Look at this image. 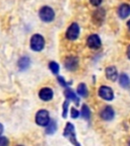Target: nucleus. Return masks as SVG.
<instances>
[{
	"mask_svg": "<svg viewBox=\"0 0 130 146\" xmlns=\"http://www.w3.org/2000/svg\"><path fill=\"white\" fill-rule=\"evenodd\" d=\"M118 14L121 18L127 17L130 14V6L128 4H122L118 9Z\"/></svg>",
	"mask_w": 130,
	"mask_h": 146,
	"instance_id": "13",
	"label": "nucleus"
},
{
	"mask_svg": "<svg viewBox=\"0 0 130 146\" xmlns=\"http://www.w3.org/2000/svg\"><path fill=\"white\" fill-rule=\"evenodd\" d=\"M49 67H50V70L52 71L54 74H57L59 72V65H58L56 62H51L49 64Z\"/></svg>",
	"mask_w": 130,
	"mask_h": 146,
	"instance_id": "20",
	"label": "nucleus"
},
{
	"mask_svg": "<svg viewBox=\"0 0 130 146\" xmlns=\"http://www.w3.org/2000/svg\"><path fill=\"white\" fill-rule=\"evenodd\" d=\"M39 15H40V18H41L43 21H45V23H50L55 17V13H54V11H53V9L49 6L42 7L39 12Z\"/></svg>",
	"mask_w": 130,
	"mask_h": 146,
	"instance_id": "1",
	"label": "nucleus"
},
{
	"mask_svg": "<svg viewBox=\"0 0 130 146\" xmlns=\"http://www.w3.org/2000/svg\"><path fill=\"white\" fill-rule=\"evenodd\" d=\"M18 65H19V68H21V70H25V69H27V67H29V65H30V59L27 57L21 58L19 61H18Z\"/></svg>",
	"mask_w": 130,
	"mask_h": 146,
	"instance_id": "16",
	"label": "nucleus"
},
{
	"mask_svg": "<svg viewBox=\"0 0 130 146\" xmlns=\"http://www.w3.org/2000/svg\"><path fill=\"white\" fill-rule=\"evenodd\" d=\"M46 132L48 133V134H53V133L56 131V128H57V126H56V123H55V121H49V123L46 125Z\"/></svg>",
	"mask_w": 130,
	"mask_h": 146,
	"instance_id": "17",
	"label": "nucleus"
},
{
	"mask_svg": "<svg viewBox=\"0 0 130 146\" xmlns=\"http://www.w3.org/2000/svg\"><path fill=\"white\" fill-rule=\"evenodd\" d=\"M89 1H91V3L94 6H99L102 3V0H89Z\"/></svg>",
	"mask_w": 130,
	"mask_h": 146,
	"instance_id": "24",
	"label": "nucleus"
},
{
	"mask_svg": "<svg viewBox=\"0 0 130 146\" xmlns=\"http://www.w3.org/2000/svg\"><path fill=\"white\" fill-rule=\"evenodd\" d=\"M64 136L66 137V138H68L73 144L78 145L77 141L75 140V132H74V127H73L72 124L70 123L66 124V127L64 129Z\"/></svg>",
	"mask_w": 130,
	"mask_h": 146,
	"instance_id": "5",
	"label": "nucleus"
},
{
	"mask_svg": "<svg viewBox=\"0 0 130 146\" xmlns=\"http://www.w3.org/2000/svg\"><path fill=\"white\" fill-rule=\"evenodd\" d=\"M8 144V140L5 137H0V146H4Z\"/></svg>",
	"mask_w": 130,
	"mask_h": 146,
	"instance_id": "22",
	"label": "nucleus"
},
{
	"mask_svg": "<svg viewBox=\"0 0 130 146\" xmlns=\"http://www.w3.org/2000/svg\"><path fill=\"white\" fill-rule=\"evenodd\" d=\"M127 56H128V58L130 59V45L128 46V49H127Z\"/></svg>",
	"mask_w": 130,
	"mask_h": 146,
	"instance_id": "26",
	"label": "nucleus"
},
{
	"mask_svg": "<svg viewBox=\"0 0 130 146\" xmlns=\"http://www.w3.org/2000/svg\"><path fill=\"white\" fill-rule=\"evenodd\" d=\"M127 25H128V27H129V29H130V19H129V21H128Z\"/></svg>",
	"mask_w": 130,
	"mask_h": 146,
	"instance_id": "28",
	"label": "nucleus"
},
{
	"mask_svg": "<svg viewBox=\"0 0 130 146\" xmlns=\"http://www.w3.org/2000/svg\"><path fill=\"white\" fill-rule=\"evenodd\" d=\"M81 115L82 117L85 119H87V120H89V118H91V111H89V107H87V105H83L81 108Z\"/></svg>",
	"mask_w": 130,
	"mask_h": 146,
	"instance_id": "19",
	"label": "nucleus"
},
{
	"mask_svg": "<svg viewBox=\"0 0 130 146\" xmlns=\"http://www.w3.org/2000/svg\"><path fill=\"white\" fill-rule=\"evenodd\" d=\"M106 76H107L108 79L112 80V81H116L117 78H118V72H117L116 68L114 66L108 67L106 69Z\"/></svg>",
	"mask_w": 130,
	"mask_h": 146,
	"instance_id": "11",
	"label": "nucleus"
},
{
	"mask_svg": "<svg viewBox=\"0 0 130 146\" xmlns=\"http://www.w3.org/2000/svg\"><path fill=\"white\" fill-rule=\"evenodd\" d=\"M45 46V41L41 35H34L31 39V48L34 51H41Z\"/></svg>",
	"mask_w": 130,
	"mask_h": 146,
	"instance_id": "2",
	"label": "nucleus"
},
{
	"mask_svg": "<svg viewBox=\"0 0 130 146\" xmlns=\"http://www.w3.org/2000/svg\"><path fill=\"white\" fill-rule=\"evenodd\" d=\"M87 46L91 49H98L101 47V40L98 35H91L87 39Z\"/></svg>",
	"mask_w": 130,
	"mask_h": 146,
	"instance_id": "7",
	"label": "nucleus"
},
{
	"mask_svg": "<svg viewBox=\"0 0 130 146\" xmlns=\"http://www.w3.org/2000/svg\"><path fill=\"white\" fill-rule=\"evenodd\" d=\"M63 108H64V110H63V117L64 118H66V114H67V108H68V102H65V103L63 104Z\"/></svg>",
	"mask_w": 130,
	"mask_h": 146,
	"instance_id": "23",
	"label": "nucleus"
},
{
	"mask_svg": "<svg viewBox=\"0 0 130 146\" xmlns=\"http://www.w3.org/2000/svg\"><path fill=\"white\" fill-rule=\"evenodd\" d=\"M64 94H65V96H66L67 98H69V100H73V102H74L75 104H78V103H79V100L77 98L76 94H74V92H73V91L71 90V89H66Z\"/></svg>",
	"mask_w": 130,
	"mask_h": 146,
	"instance_id": "15",
	"label": "nucleus"
},
{
	"mask_svg": "<svg viewBox=\"0 0 130 146\" xmlns=\"http://www.w3.org/2000/svg\"><path fill=\"white\" fill-rule=\"evenodd\" d=\"M104 17H105V11H104L103 9H98L96 11L94 12L93 14V19L96 23L100 25L102 21H103Z\"/></svg>",
	"mask_w": 130,
	"mask_h": 146,
	"instance_id": "12",
	"label": "nucleus"
},
{
	"mask_svg": "<svg viewBox=\"0 0 130 146\" xmlns=\"http://www.w3.org/2000/svg\"><path fill=\"white\" fill-rule=\"evenodd\" d=\"M119 83L122 87L124 88H127V87L130 86V79L126 74H121L120 78H119Z\"/></svg>",
	"mask_w": 130,
	"mask_h": 146,
	"instance_id": "14",
	"label": "nucleus"
},
{
	"mask_svg": "<svg viewBox=\"0 0 130 146\" xmlns=\"http://www.w3.org/2000/svg\"><path fill=\"white\" fill-rule=\"evenodd\" d=\"M99 96L106 100H112L114 98L113 90L108 86H101L99 89Z\"/></svg>",
	"mask_w": 130,
	"mask_h": 146,
	"instance_id": "6",
	"label": "nucleus"
},
{
	"mask_svg": "<svg viewBox=\"0 0 130 146\" xmlns=\"http://www.w3.org/2000/svg\"><path fill=\"white\" fill-rule=\"evenodd\" d=\"M50 121L49 113L45 110H40L36 115V123L40 126H46Z\"/></svg>",
	"mask_w": 130,
	"mask_h": 146,
	"instance_id": "3",
	"label": "nucleus"
},
{
	"mask_svg": "<svg viewBox=\"0 0 130 146\" xmlns=\"http://www.w3.org/2000/svg\"><path fill=\"white\" fill-rule=\"evenodd\" d=\"M78 66V60L76 57H68L66 60H65V67H66L68 70H75Z\"/></svg>",
	"mask_w": 130,
	"mask_h": 146,
	"instance_id": "10",
	"label": "nucleus"
},
{
	"mask_svg": "<svg viewBox=\"0 0 130 146\" xmlns=\"http://www.w3.org/2000/svg\"><path fill=\"white\" fill-rule=\"evenodd\" d=\"M58 80H59V83L61 85H63V86H66L67 85V83L65 81H64V79L62 77H58Z\"/></svg>",
	"mask_w": 130,
	"mask_h": 146,
	"instance_id": "25",
	"label": "nucleus"
},
{
	"mask_svg": "<svg viewBox=\"0 0 130 146\" xmlns=\"http://www.w3.org/2000/svg\"><path fill=\"white\" fill-rule=\"evenodd\" d=\"M77 94L81 96H87V89L83 83H80L77 86Z\"/></svg>",
	"mask_w": 130,
	"mask_h": 146,
	"instance_id": "18",
	"label": "nucleus"
},
{
	"mask_svg": "<svg viewBox=\"0 0 130 146\" xmlns=\"http://www.w3.org/2000/svg\"><path fill=\"white\" fill-rule=\"evenodd\" d=\"M71 117L72 118H77L78 116H79V113H78V111L76 109H74V108H71Z\"/></svg>",
	"mask_w": 130,
	"mask_h": 146,
	"instance_id": "21",
	"label": "nucleus"
},
{
	"mask_svg": "<svg viewBox=\"0 0 130 146\" xmlns=\"http://www.w3.org/2000/svg\"><path fill=\"white\" fill-rule=\"evenodd\" d=\"M114 110L112 109L111 107H106L105 109L101 112V117H102V119L103 120H105V121H110V120H112L113 118H114Z\"/></svg>",
	"mask_w": 130,
	"mask_h": 146,
	"instance_id": "9",
	"label": "nucleus"
},
{
	"mask_svg": "<svg viewBox=\"0 0 130 146\" xmlns=\"http://www.w3.org/2000/svg\"><path fill=\"white\" fill-rule=\"evenodd\" d=\"M78 36H79V25L74 23L68 27L66 32V38L70 41H74L77 39Z\"/></svg>",
	"mask_w": 130,
	"mask_h": 146,
	"instance_id": "4",
	"label": "nucleus"
},
{
	"mask_svg": "<svg viewBox=\"0 0 130 146\" xmlns=\"http://www.w3.org/2000/svg\"><path fill=\"white\" fill-rule=\"evenodd\" d=\"M2 132H3V126L0 124V135L2 134Z\"/></svg>",
	"mask_w": 130,
	"mask_h": 146,
	"instance_id": "27",
	"label": "nucleus"
},
{
	"mask_svg": "<svg viewBox=\"0 0 130 146\" xmlns=\"http://www.w3.org/2000/svg\"><path fill=\"white\" fill-rule=\"evenodd\" d=\"M39 96L41 98V100H45V102H48V100H52L53 98V91L49 87H44L40 90Z\"/></svg>",
	"mask_w": 130,
	"mask_h": 146,
	"instance_id": "8",
	"label": "nucleus"
}]
</instances>
